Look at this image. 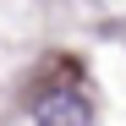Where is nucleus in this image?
I'll return each instance as SVG.
<instances>
[{"mask_svg":"<svg viewBox=\"0 0 126 126\" xmlns=\"http://www.w3.org/2000/svg\"><path fill=\"white\" fill-rule=\"evenodd\" d=\"M33 126H93V104L77 88H55L33 104Z\"/></svg>","mask_w":126,"mask_h":126,"instance_id":"nucleus-1","label":"nucleus"}]
</instances>
